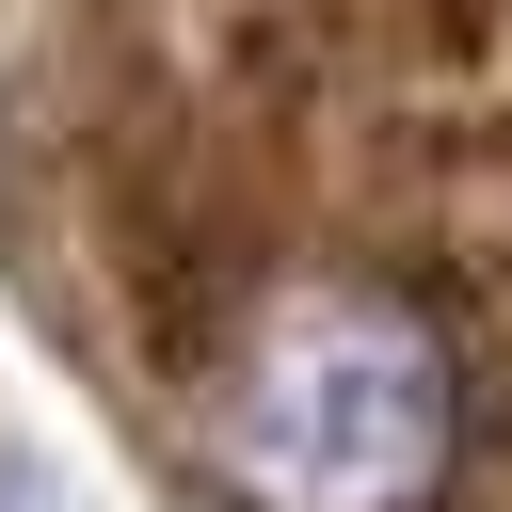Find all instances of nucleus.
<instances>
[{"instance_id": "nucleus-1", "label": "nucleus", "mask_w": 512, "mask_h": 512, "mask_svg": "<svg viewBox=\"0 0 512 512\" xmlns=\"http://www.w3.org/2000/svg\"><path fill=\"white\" fill-rule=\"evenodd\" d=\"M112 288L192 512H512V0L208 16Z\"/></svg>"}]
</instances>
